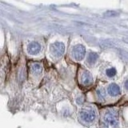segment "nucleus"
Masks as SVG:
<instances>
[{
    "instance_id": "nucleus-1",
    "label": "nucleus",
    "mask_w": 128,
    "mask_h": 128,
    "mask_svg": "<svg viewBox=\"0 0 128 128\" xmlns=\"http://www.w3.org/2000/svg\"><path fill=\"white\" fill-rule=\"evenodd\" d=\"M102 123L106 128H118V113L115 109H107L102 115Z\"/></svg>"
},
{
    "instance_id": "nucleus-12",
    "label": "nucleus",
    "mask_w": 128,
    "mask_h": 128,
    "mask_svg": "<svg viewBox=\"0 0 128 128\" xmlns=\"http://www.w3.org/2000/svg\"><path fill=\"white\" fill-rule=\"evenodd\" d=\"M106 74L107 77H109V78L114 77V76H115V74H116V70L114 67L109 68V69H107L106 70Z\"/></svg>"
},
{
    "instance_id": "nucleus-11",
    "label": "nucleus",
    "mask_w": 128,
    "mask_h": 128,
    "mask_svg": "<svg viewBox=\"0 0 128 128\" xmlns=\"http://www.w3.org/2000/svg\"><path fill=\"white\" fill-rule=\"evenodd\" d=\"M119 14L118 12L115 11V10H107L104 13V17L106 18H111V17H115V16H118Z\"/></svg>"
},
{
    "instance_id": "nucleus-10",
    "label": "nucleus",
    "mask_w": 128,
    "mask_h": 128,
    "mask_svg": "<svg viewBox=\"0 0 128 128\" xmlns=\"http://www.w3.org/2000/svg\"><path fill=\"white\" fill-rule=\"evenodd\" d=\"M96 94H97V97L99 100H104L106 97V92L103 88H99L96 90Z\"/></svg>"
},
{
    "instance_id": "nucleus-2",
    "label": "nucleus",
    "mask_w": 128,
    "mask_h": 128,
    "mask_svg": "<svg viewBox=\"0 0 128 128\" xmlns=\"http://www.w3.org/2000/svg\"><path fill=\"white\" fill-rule=\"evenodd\" d=\"M97 110L93 106H85L79 110V119L84 123H92L97 118Z\"/></svg>"
},
{
    "instance_id": "nucleus-9",
    "label": "nucleus",
    "mask_w": 128,
    "mask_h": 128,
    "mask_svg": "<svg viewBox=\"0 0 128 128\" xmlns=\"http://www.w3.org/2000/svg\"><path fill=\"white\" fill-rule=\"evenodd\" d=\"M98 58V55L97 53H95V52H90V53L88 54L87 62L89 64H90V65H93V64H94L96 61H97Z\"/></svg>"
},
{
    "instance_id": "nucleus-7",
    "label": "nucleus",
    "mask_w": 128,
    "mask_h": 128,
    "mask_svg": "<svg viewBox=\"0 0 128 128\" xmlns=\"http://www.w3.org/2000/svg\"><path fill=\"white\" fill-rule=\"evenodd\" d=\"M107 92L110 96H113V97H115V96H118L121 93V89L118 85L115 83H111L107 87Z\"/></svg>"
},
{
    "instance_id": "nucleus-13",
    "label": "nucleus",
    "mask_w": 128,
    "mask_h": 128,
    "mask_svg": "<svg viewBox=\"0 0 128 128\" xmlns=\"http://www.w3.org/2000/svg\"><path fill=\"white\" fill-rule=\"evenodd\" d=\"M125 88L128 90V80H126V82H125Z\"/></svg>"
},
{
    "instance_id": "nucleus-5",
    "label": "nucleus",
    "mask_w": 128,
    "mask_h": 128,
    "mask_svg": "<svg viewBox=\"0 0 128 128\" xmlns=\"http://www.w3.org/2000/svg\"><path fill=\"white\" fill-rule=\"evenodd\" d=\"M51 53L56 58H60L65 51V46L62 42H56L53 43L50 46Z\"/></svg>"
},
{
    "instance_id": "nucleus-3",
    "label": "nucleus",
    "mask_w": 128,
    "mask_h": 128,
    "mask_svg": "<svg viewBox=\"0 0 128 128\" xmlns=\"http://www.w3.org/2000/svg\"><path fill=\"white\" fill-rule=\"evenodd\" d=\"M78 79L82 85L87 86H90L93 82L92 75L89 71L86 70H82L78 72Z\"/></svg>"
},
{
    "instance_id": "nucleus-4",
    "label": "nucleus",
    "mask_w": 128,
    "mask_h": 128,
    "mask_svg": "<svg viewBox=\"0 0 128 128\" xmlns=\"http://www.w3.org/2000/svg\"><path fill=\"white\" fill-rule=\"evenodd\" d=\"M86 49L82 45H76L72 49V56L77 61H81L85 57Z\"/></svg>"
},
{
    "instance_id": "nucleus-8",
    "label": "nucleus",
    "mask_w": 128,
    "mask_h": 128,
    "mask_svg": "<svg viewBox=\"0 0 128 128\" xmlns=\"http://www.w3.org/2000/svg\"><path fill=\"white\" fill-rule=\"evenodd\" d=\"M30 71L31 73L35 76H38L42 74V67L41 64L38 62H34L30 65Z\"/></svg>"
},
{
    "instance_id": "nucleus-6",
    "label": "nucleus",
    "mask_w": 128,
    "mask_h": 128,
    "mask_svg": "<svg viewBox=\"0 0 128 128\" xmlns=\"http://www.w3.org/2000/svg\"><path fill=\"white\" fill-rule=\"evenodd\" d=\"M41 50V46L37 42H32L27 46V52L31 55L38 54Z\"/></svg>"
}]
</instances>
